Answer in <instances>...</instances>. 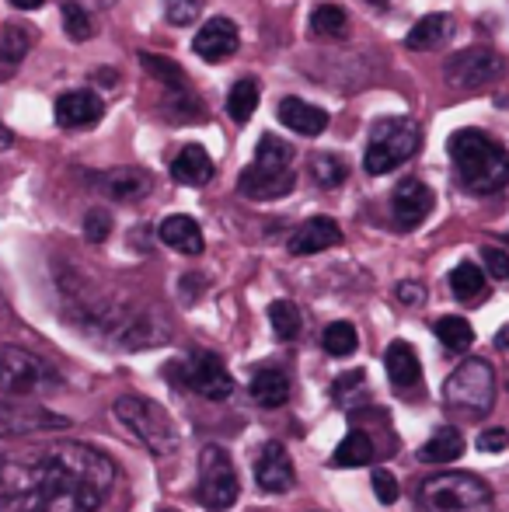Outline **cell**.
<instances>
[{
    "mask_svg": "<svg viewBox=\"0 0 509 512\" xmlns=\"http://www.w3.org/2000/svg\"><path fill=\"white\" fill-rule=\"evenodd\" d=\"M116 488V460L88 443L0 446V512H102Z\"/></svg>",
    "mask_w": 509,
    "mask_h": 512,
    "instance_id": "1",
    "label": "cell"
},
{
    "mask_svg": "<svg viewBox=\"0 0 509 512\" xmlns=\"http://www.w3.org/2000/svg\"><path fill=\"white\" fill-rule=\"evenodd\" d=\"M457 182L475 196H492L509 185V150L482 129H457L447 140Z\"/></svg>",
    "mask_w": 509,
    "mask_h": 512,
    "instance_id": "2",
    "label": "cell"
},
{
    "mask_svg": "<svg viewBox=\"0 0 509 512\" xmlns=\"http://www.w3.org/2000/svg\"><path fill=\"white\" fill-rule=\"evenodd\" d=\"M419 512H496L492 488L478 474L440 471L426 478L415 492Z\"/></svg>",
    "mask_w": 509,
    "mask_h": 512,
    "instance_id": "3",
    "label": "cell"
},
{
    "mask_svg": "<svg viewBox=\"0 0 509 512\" xmlns=\"http://www.w3.org/2000/svg\"><path fill=\"white\" fill-rule=\"evenodd\" d=\"M112 415L123 422V429L136 439L140 446H147L154 457H171L178 450V429L171 422V415L157 401L140 398V394H123L112 405Z\"/></svg>",
    "mask_w": 509,
    "mask_h": 512,
    "instance_id": "4",
    "label": "cell"
},
{
    "mask_svg": "<svg viewBox=\"0 0 509 512\" xmlns=\"http://www.w3.org/2000/svg\"><path fill=\"white\" fill-rule=\"evenodd\" d=\"M419 143H422V126L415 119L391 115V119L374 122L367 154H363V168H367V175H387V171L412 161Z\"/></svg>",
    "mask_w": 509,
    "mask_h": 512,
    "instance_id": "5",
    "label": "cell"
},
{
    "mask_svg": "<svg viewBox=\"0 0 509 512\" xmlns=\"http://www.w3.org/2000/svg\"><path fill=\"white\" fill-rule=\"evenodd\" d=\"M496 370L489 359H464L443 384V401L450 408H461L468 415H489L496 405Z\"/></svg>",
    "mask_w": 509,
    "mask_h": 512,
    "instance_id": "6",
    "label": "cell"
},
{
    "mask_svg": "<svg viewBox=\"0 0 509 512\" xmlns=\"http://www.w3.org/2000/svg\"><path fill=\"white\" fill-rule=\"evenodd\" d=\"M241 495V481L234 471L231 457L224 446H206L199 453V481H196V499L203 502L210 512H227L234 509Z\"/></svg>",
    "mask_w": 509,
    "mask_h": 512,
    "instance_id": "7",
    "label": "cell"
},
{
    "mask_svg": "<svg viewBox=\"0 0 509 512\" xmlns=\"http://www.w3.org/2000/svg\"><path fill=\"white\" fill-rule=\"evenodd\" d=\"M53 370L21 345H0V401L35 398L53 387Z\"/></svg>",
    "mask_w": 509,
    "mask_h": 512,
    "instance_id": "8",
    "label": "cell"
},
{
    "mask_svg": "<svg viewBox=\"0 0 509 512\" xmlns=\"http://www.w3.org/2000/svg\"><path fill=\"white\" fill-rule=\"evenodd\" d=\"M178 373H182V384L206 401H227L234 394L231 370H227L224 359L210 349H192L189 359L178 363Z\"/></svg>",
    "mask_w": 509,
    "mask_h": 512,
    "instance_id": "9",
    "label": "cell"
},
{
    "mask_svg": "<svg viewBox=\"0 0 509 512\" xmlns=\"http://www.w3.org/2000/svg\"><path fill=\"white\" fill-rule=\"evenodd\" d=\"M70 429V418L60 411H49L25 398H4L0 401V439H21V436H42V432Z\"/></svg>",
    "mask_w": 509,
    "mask_h": 512,
    "instance_id": "10",
    "label": "cell"
},
{
    "mask_svg": "<svg viewBox=\"0 0 509 512\" xmlns=\"http://www.w3.org/2000/svg\"><path fill=\"white\" fill-rule=\"evenodd\" d=\"M499 74H503V60H499V53H492V49H485V46L461 49V53L447 63V81L461 91L482 88V84L496 81Z\"/></svg>",
    "mask_w": 509,
    "mask_h": 512,
    "instance_id": "11",
    "label": "cell"
},
{
    "mask_svg": "<svg viewBox=\"0 0 509 512\" xmlns=\"http://www.w3.org/2000/svg\"><path fill=\"white\" fill-rule=\"evenodd\" d=\"M297 185V175L290 171V164H248L238 178V189L241 196L255 199V203H272V199H283L293 192Z\"/></svg>",
    "mask_w": 509,
    "mask_h": 512,
    "instance_id": "12",
    "label": "cell"
},
{
    "mask_svg": "<svg viewBox=\"0 0 509 512\" xmlns=\"http://www.w3.org/2000/svg\"><path fill=\"white\" fill-rule=\"evenodd\" d=\"M238 46H241V35L231 18H210L206 25H199L196 39H192L196 56L206 63H224L227 56L238 53Z\"/></svg>",
    "mask_w": 509,
    "mask_h": 512,
    "instance_id": "13",
    "label": "cell"
},
{
    "mask_svg": "<svg viewBox=\"0 0 509 512\" xmlns=\"http://www.w3.org/2000/svg\"><path fill=\"white\" fill-rule=\"evenodd\" d=\"M255 481L262 492L272 495H283L297 485V471H293V460L286 453L283 443H265L262 453H258V464H255Z\"/></svg>",
    "mask_w": 509,
    "mask_h": 512,
    "instance_id": "14",
    "label": "cell"
},
{
    "mask_svg": "<svg viewBox=\"0 0 509 512\" xmlns=\"http://www.w3.org/2000/svg\"><path fill=\"white\" fill-rule=\"evenodd\" d=\"M429 213H433V189L415 182V178H405L391 196L394 223H398L401 230H415Z\"/></svg>",
    "mask_w": 509,
    "mask_h": 512,
    "instance_id": "15",
    "label": "cell"
},
{
    "mask_svg": "<svg viewBox=\"0 0 509 512\" xmlns=\"http://www.w3.org/2000/svg\"><path fill=\"white\" fill-rule=\"evenodd\" d=\"M53 112L63 129H91L102 122L105 102L95 95V91H67V95L56 98Z\"/></svg>",
    "mask_w": 509,
    "mask_h": 512,
    "instance_id": "16",
    "label": "cell"
},
{
    "mask_svg": "<svg viewBox=\"0 0 509 512\" xmlns=\"http://www.w3.org/2000/svg\"><path fill=\"white\" fill-rule=\"evenodd\" d=\"M342 241V230L332 216H314V220L300 223L290 237V255H318V251H328Z\"/></svg>",
    "mask_w": 509,
    "mask_h": 512,
    "instance_id": "17",
    "label": "cell"
},
{
    "mask_svg": "<svg viewBox=\"0 0 509 512\" xmlns=\"http://www.w3.org/2000/svg\"><path fill=\"white\" fill-rule=\"evenodd\" d=\"M157 237H161L164 244H168L171 251H178V255H203L206 241H203V230H199V223L192 220V216L185 213H175V216H164L161 227H157Z\"/></svg>",
    "mask_w": 509,
    "mask_h": 512,
    "instance_id": "18",
    "label": "cell"
},
{
    "mask_svg": "<svg viewBox=\"0 0 509 512\" xmlns=\"http://www.w3.org/2000/svg\"><path fill=\"white\" fill-rule=\"evenodd\" d=\"M384 366H387V377H391V384L398 387V391H415V387L422 384V363L408 342L387 345Z\"/></svg>",
    "mask_w": 509,
    "mask_h": 512,
    "instance_id": "19",
    "label": "cell"
},
{
    "mask_svg": "<svg viewBox=\"0 0 509 512\" xmlns=\"http://www.w3.org/2000/svg\"><path fill=\"white\" fill-rule=\"evenodd\" d=\"M279 122L300 136H318V133H325V126H328V112L304 102V98H283V102H279Z\"/></svg>",
    "mask_w": 509,
    "mask_h": 512,
    "instance_id": "20",
    "label": "cell"
},
{
    "mask_svg": "<svg viewBox=\"0 0 509 512\" xmlns=\"http://www.w3.org/2000/svg\"><path fill=\"white\" fill-rule=\"evenodd\" d=\"M450 35H454V18L436 11V14H426V18L415 21L405 42H408V49H415V53H433V49H440Z\"/></svg>",
    "mask_w": 509,
    "mask_h": 512,
    "instance_id": "21",
    "label": "cell"
},
{
    "mask_svg": "<svg viewBox=\"0 0 509 512\" xmlns=\"http://www.w3.org/2000/svg\"><path fill=\"white\" fill-rule=\"evenodd\" d=\"M171 178L182 185H206L213 178V161L199 143H185L171 161Z\"/></svg>",
    "mask_w": 509,
    "mask_h": 512,
    "instance_id": "22",
    "label": "cell"
},
{
    "mask_svg": "<svg viewBox=\"0 0 509 512\" xmlns=\"http://www.w3.org/2000/svg\"><path fill=\"white\" fill-rule=\"evenodd\" d=\"M98 189H102L105 196L119 199V203H133L143 192H150V175L140 168H116L98 178Z\"/></svg>",
    "mask_w": 509,
    "mask_h": 512,
    "instance_id": "23",
    "label": "cell"
},
{
    "mask_svg": "<svg viewBox=\"0 0 509 512\" xmlns=\"http://www.w3.org/2000/svg\"><path fill=\"white\" fill-rule=\"evenodd\" d=\"M252 398L262 408H279L290 401V377L279 366H258L252 373Z\"/></svg>",
    "mask_w": 509,
    "mask_h": 512,
    "instance_id": "24",
    "label": "cell"
},
{
    "mask_svg": "<svg viewBox=\"0 0 509 512\" xmlns=\"http://www.w3.org/2000/svg\"><path fill=\"white\" fill-rule=\"evenodd\" d=\"M464 453V436L457 429H436L433 436L426 439V446L419 450V457L426 464H454Z\"/></svg>",
    "mask_w": 509,
    "mask_h": 512,
    "instance_id": "25",
    "label": "cell"
},
{
    "mask_svg": "<svg viewBox=\"0 0 509 512\" xmlns=\"http://www.w3.org/2000/svg\"><path fill=\"white\" fill-rule=\"evenodd\" d=\"M332 464L335 467H367L374 464V439L370 432L353 429L346 439L339 443V450L332 453Z\"/></svg>",
    "mask_w": 509,
    "mask_h": 512,
    "instance_id": "26",
    "label": "cell"
},
{
    "mask_svg": "<svg viewBox=\"0 0 509 512\" xmlns=\"http://www.w3.org/2000/svg\"><path fill=\"white\" fill-rule=\"evenodd\" d=\"M450 290H454L457 300L471 304V300L485 297V272L478 269L475 262H461L454 272H450Z\"/></svg>",
    "mask_w": 509,
    "mask_h": 512,
    "instance_id": "27",
    "label": "cell"
},
{
    "mask_svg": "<svg viewBox=\"0 0 509 512\" xmlns=\"http://www.w3.org/2000/svg\"><path fill=\"white\" fill-rule=\"evenodd\" d=\"M346 25H349V18H346V11H342L339 4L314 7L311 21H307V28H311L318 39H339V35H346Z\"/></svg>",
    "mask_w": 509,
    "mask_h": 512,
    "instance_id": "28",
    "label": "cell"
},
{
    "mask_svg": "<svg viewBox=\"0 0 509 512\" xmlns=\"http://www.w3.org/2000/svg\"><path fill=\"white\" fill-rule=\"evenodd\" d=\"M258 84L252 81V77H241L238 84H234L231 91H227V112H231L234 122H248L255 115L258 108Z\"/></svg>",
    "mask_w": 509,
    "mask_h": 512,
    "instance_id": "29",
    "label": "cell"
},
{
    "mask_svg": "<svg viewBox=\"0 0 509 512\" xmlns=\"http://www.w3.org/2000/svg\"><path fill=\"white\" fill-rule=\"evenodd\" d=\"M321 345H325L328 356L335 359H346L356 352V345H360V335H356V328L349 321H335L325 328V335H321Z\"/></svg>",
    "mask_w": 509,
    "mask_h": 512,
    "instance_id": "30",
    "label": "cell"
},
{
    "mask_svg": "<svg viewBox=\"0 0 509 512\" xmlns=\"http://www.w3.org/2000/svg\"><path fill=\"white\" fill-rule=\"evenodd\" d=\"M436 338L447 345L450 352H468L475 342V328L464 317H440L436 321Z\"/></svg>",
    "mask_w": 509,
    "mask_h": 512,
    "instance_id": "31",
    "label": "cell"
},
{
    "mask_svg": "<svg viewBox=\"0 0 509 512\" xmlns=\"http://www.w3.org/2000/svg\"><path fill=\"white\" fill-rule=\"evenodd\" d=\"M269 321H272V331H276L283 342H293V338L300 335V328H304L300 310L293 300H276V304H269Z\"/></svg>",
    "mask_w": 509,
    "mask_h": 512,
    "instance_id": "32",
    "label": "cell"
},
{
    "mask_svg": "<svg viewBox=\"0 0 509 512\" xmlns=\"http://www.w3.org/2000/svg\"><path fill=\"white\" fill-rule=\"evenodd\" d=\"M140 63L157 77V81L164 84V88H171V91H185V88H189V81H185V70L178 67V63L164 60V56H157V53H140Z\"/></svg>",
    "mask_w": 509,
    "mask_h": 512,
    "instance_id": "33",
    "label": "cell"
},
{
    "mask_svg": "<svg viewBox=\"0 0 509 512\" xmlns=\"http://www.w3.org/2000/svg\"><path fill=\"white\" fill-rule=\"evenodd\" d=\"M346 161H342L339 154H318L311 157V175L314 182L321 185V189H339L342 182H346Z\"/></svg>",
    "mask_w": 509,
    "mask_h": 512,
    "instance_id": "34",
    "label": "cell"
},
{
    "mask_svg": "<svg viewBox=\"0 0 509 512\" xmlns=\"http://www.w3.org/2000/svg\"><path fill=\"white\" fill-rule=\"evenodd\" d=\"M28 46H32V35H28L25 25H7L4 32H0V56H4L7 63L25 60Z\"/></svg>",
    "mask_w": 509,
    "mask_h": 512,
    "instance_id": "35",
    "label": "cell"
},
{
    "mask_svg": "<svg viewBox=\"0 0 509 512\" xmlns=\"http://www.w3.org/2000/svg\"><path fill=\"white\" fill-rule=\"evenodd\" d=\"M255 161H262V164H290L293 161V147L286 140H279V136L265 133L262 140H258Z\"/></svg>",
    "mask_w": 509,
    "mask_h": 512,
    "instance_id": "36",
    "label": "cell"
},
{
    "mask_svg": "<svg viewBox=\"0 0 509 512\" xmlns=\"http://www.w3.org/2000/svg\"><path fill=\"white\" fill-rule=\"evenodd\" d=\"M63 28H67V35L74 42L91 39V18H88V11H84L81 4H74V0H67V4H63Z\"/></svg>",
    "mask_w": 509,
    "mask_h": 512,
    "instance_id": "37",
    "label": "cell"
},
{
    "mask_svg": "<svg viewBox=\"0 0 509 512\" xmlns=\"http://www.w3.org/2000/svg\"><path fill=\"white\" fill-rule=\"evenodd\" d=\"M112 230V216L105 213V209H91L88 216H84V237H88L91 244H102L105 237H109Z\"/></svg>",
    "mask_w": 509,
    "mask_h": 512,
    "instance_id": "38",
    "label": "cell"
},
{
    "mask_svg": "<svg viewBox=\"0 0 509 512\" xmlns=\"http://www.w3.org/2000/svg\"><path fill=\"white\" fill-rule=\"evenodd\" d=\"M374 492H377V502H384V506H391V502H398V481H394L391 471H384V467H377L374 471Z\"/></svg>",
    "mask_w": 509,
    "mask_h": 512,
    "instance_id": "39",
    "label": "cell"
},
{
    "mask_svg": "<svg viewBox=\"0 0 509 512\" xmlns=\"http://www.w3.org/2000/svg\"><path fill=\"white\" fill-rule=\"evenodd\" d=\"M199 14V0H168V21L171 25H192Z\"/></svg>",
    "mask_w": 509,
    "mask_h": 512,
    "instance_id": "40",
    "label": "cell"
},
{
    "mask_svg": "<svg viewBox=\"0 0 509 512\" xmlns=\"http://www.w3.org/2000/svg\"><path fill=\"white\" fill-rule=\"evenodd\" d=\"M482 262L492 279H509V255L503 248H482Z\"/></svg>",
    "mask_w": 509,
    "mask_h": 512,
    "instance_id": "41",
    "label": "cell"
},
{
    "mask_svg": "<svg viewBox=\"0 0 509 512\" xmlns=\"http://www.w3.org/2000/svg\"><path fill=\"white\" fill-rule=\"evenodd\" d=\"M506 446H509L506 429H489L478 436V450H485V453H499V450H506Z\"/></svg>",
    "mask_w": 509,
    "mask_h": 512,
    "instance_id": "42",
    "label": "cell"
},
{
    "mask_svg": "<svg viewBox=\"0 0 509 512\" xmlns=\"http://www.w3.org/2000/svg\"><path fill=\"white\" fill-rule=\"evenodd\" d=\"M363 380H367V373H363V370L346 373V377H342L339 384H335V398L349 401V394H353V391H363Z\"/></svg>",
    "mask_w": 509,
    "mask_h": 512,
    "instance_id": "43",
    "label": "cell"
},
{
    "mask_svg": "<svg viewBox=\"0 0 509 512\" xmlns=\"http://www.w3.org/2000/svg\"><path fill=\"white\" fill-rule=\"evenodd\" d=\"M394 297L401 300V304H422L426 300V286L422 283H398V290H394Z\"/></svg>",
    "mask_w": 509,
    "mask_h": 512,
    "instance_id": "44",
    "label": "cell"
},
{
    "mask_svg": "<svg viewBox=\"0 0 509 512\" xmlns=\"http://www.w3.org/2000/svg\"><path fill=\"white\" fill-rule=\"evenodd\" d=\"M14 7H21V11H35V7H42L46 0H11Z\"/></svg>",
    "mask_w": 509,
    "mask_h": 512,
    "instance_id": "45",
    "label": "cell"
},
{
    "mask_svg": "<svg viewBox=\"0 0 509 512\" xmlns=\"http://www.w3.org/2000/svg\"><path fill=\"white\" fill-rule=\"evenodd\" d=\"M11 143H14V133H11V129L0 126V147H11Z\"/></svg>",
    "mask_w": 509,
    "mask_h": 512,
    "instance_id": "46",
    "label": "cell"
},
{
    "mask_svg": "<svg viewBox=\"0 0 509 512\" xmlns=\"http://www.w3.org/2000/svg\"><path fill=\"white\" fill-rule=\"evenodd\" d=\"M496 345H499V349H509V328L499 331V335H496Z\"/></svg>",
    "mask_w": 509,
    "mask_h": 512,
    "instance_id": "47",
    "label": "cell"
},
{
    "mask_svg": "<svg viewBox=\"0 0 509 512\" xmlns=\"http://www.w3.org/2000/svg\"><path fill=\"white\" fill-rule=\"evenodd\" d=\"M367 4H377V7H384V4H387V0H367Z\"/></svg>",
    "mask_w": 509,
    "mask_h": 512,
    "instance_id": "48",
    "label": "cell"
}]
</instances>
